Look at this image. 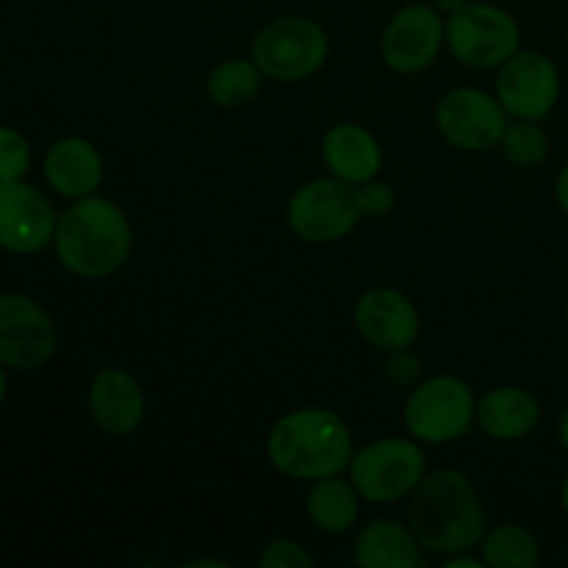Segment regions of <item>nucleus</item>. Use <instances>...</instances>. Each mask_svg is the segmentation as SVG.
Here are the masks:
<instances>
[{"label": "nucleus", "instance_id": "13", "mask_svg": "<svg viewBox=\"0 0 568 568\" xmlns=\"http://www.w3.org/2000/svg\"><path fill=\"white\" fill-rule=\"evenodd\" d=\"M353 322L358 336L377 353L414 347L422 333V314L416 303L392 286H375L361 294Z\"/></svg>", "mask_w": 568, "mask_h": 568}, {"label": "nucleus", "instance_id": "37", "mask_svg": "<svg viewBox=\"0 0 568 568\" xmlns=\"http://www.w3.org/2000/svg\"><path fill=\"white\" fill-rule=\"evenodd\" d=\"M566 364H568V349H566Z\"/></svg>", "mask_w": 568, "mask_h": 568}, {"label": "nucleus", "instance_id": "1", "mask_svg": "<svg viewBox=\"0 0 568 568\" xmlns=\"http://www.w3.org/2000/svg\"><path fill=\"white\" fill-rule=\"evenodd\" d=\"M408 525L427 555L447 558L480 549L488 530V510L475 480L447 466L427 471L408 497Z\"/></svg>", "mask_w": 568, "mask_h": 568}, {"label": "nucleus", "instance_id": "20", "mask_svg": "<svg viewBox=\"0 0 568 568\" xmlns=\"http://www.w3.org/2000/svg\"><path fill=\"white\" fill-rule=\"evenodd\" d=\"M361 494L353 480L344 475L322 477L308 486L305 494V516L322 536H344L358 525Z\"/></svg>", "mask_w": 568, "mask_h": 568}, {"label": "nucleus", "instance_id": "34", "mask_svg": "<svg viewBox=\"0 0 568 568\" xmlns=\"http://www.w3.org/2000/svg\"><path fill=\"white\" fill-rule=\"evenodd\" d=\"M6 397V372H3V364H0V403H3Z\"/></svg>", "mask_w": 568, "mask_h": 568}, {"label": "nucleus", "instance_id": "22", "mask_svg": "<svg viewBox=\"0 0 568 568\" xmlns=\"http://www.w3.org/2000/svg\"><path fill=\"white\" fill-rule=\"evenodd\" d=\"M264 89V72L253 59H225L205 78V94L216 109L236 111L255 103Z\"/></svg>", "mask_w": 568, "mask_h": 568}, {"label": "nucleus", "instance_id": "27", "mask_svg": "<svg viewBox=\"0 0 568 568\" xmlns=\"http://www.w3.org/2000/svg\"><path fill=\"white\" fill-rule=\"evenodd\" d=\"M386 381L392 383L394 388H410L422 381V358L410 347L394 349V353H386Z\"/></svg>", "mask_w": 568, "mask_h": 568}, {"label": "nucleus", "instance_id": "21", "mask_svg": "<svg viewBox=\"0 0 568 568\" xmlns=\"http://www.w3.org/2000/svg\"><path fill=\"white\" fill-rule=\"evenodd\" d=\"M477 552L483 555L488 568H536L544 560L538 536L519 521L488 527Z\"/></svg>", "mask_w": 568, "mask_h": 568}, {"label": "nucleus", "instance_id": "36", "mask_svg": "<svg viewBox=\"0 0 568 568\" xmlns=\"http://www.w3.org/2000/svg\"><path fill=\"white\" fill-rule=\"evenodd\" d=\"M566 44H568V22H566Z\"/></svg>", "mask_w": 568, "mask_h": 568}, {"label": "nucleus", "instance_id": "25", "mask_svg": "<svg viewBox=\"0 0 568 568\" xmlns=\"http://www.w3.org/2000/svg\"><path fill=\"white\" fill-rule=\"evenodd\" d=\"M258 566L264 568H314L316 558L308 547L294 538H275L258 555Z\"/></svg>", "mask_w": 568, "mask_h": 568}, {"label": "nucleus", "instance_id": "8", "mask_svg": "<svg viewBox=\"0 0 568 568\" xmlns=\"http://www.w3.org/2000/svg\"><path fill=\"white\" fill-rule=\"evenodd\" d=\"M286 222L308 244H333L347 239L364 222L358 189L325 175L303 183L286 205Z\"/></svg>", "mask_w": 568, "mask_h": 568}, {"label": "nucleus", "instance_id": "19", "mask_svg": "<svg viewBox=\"0 0 568 568\" xmlns=\"http://www.w3.org/2000/svg\"><path fill=\"white\" fill-rule=\"evenodd\" d=\"M353 564L358 568H425L427 552L410 525L397 519H372L355 532Z\"/></svg>", "mask_w": 568, "mask_h": 568}, {"label": "nucleus", "instance_id": "30", "mask_svg": "<svg viewBox=\"0 0 568 568\" xmlns=\"http://www.w3.org/2000/svg\"><path fill=\"white\" fill-rule=\"evenodd\" d=\"M555 433H558V444L560 449L568 455V403L564 405V410H560L558 416V427H555Z\"/></svg>", "mask_w": 568, "mask_h": 568}, {"label": "nucleus", "instance_id": "4", "mask_svg": "<svg viewBox=\"0 0 568 568\" xmlns=\"http://www.w3.org/2000/svg\"><path fill=\"white\" fill-rule=\"evenodd\" d=\"M477 414V394L464 377H422L403 405V425L408 436L425 447H444L469 436Z\"/></svg>", "mask_w": 568, "mask_h": 568}, {"label": "nucleus", "instance_id": "3", "mask_svg": "<svg viewBox=\"0 0 568 568\" xmlns=\"http://www.w3.org/2000/svg\"><path fill=\"white\" fill-rule=\"evenodd\" d=\"M55 258L83 281L116 275L131 261L133 225L125 211L103 194L72 200L59 214L53 236Z\"/></svg>", "mask_w": 568, "mask_h": 568}, {"label": "nucleus", "instance_id": "6", "mask_svg": "<svg viewBox=\"0 0 568 568\" xmlns=\"http://www.w3.org/2000/svg\"><path fill=\"white\" fill-rule=\"evenodd\" d=\"M331 37L316 20L303 14H283L266 22L250 44V59L264 78L277 83H300L327 64Z\"/></svg>", "mask_w": 568, "mask_h": 568}, {"label": "nucleus", "instance_id": "18", "mask_svg": "<svg viewBox=\"0 0 568 568\" xmlns=\"http://www.w3.org/2000/svg\"><path fill=\"white\" fill-rule=\"evenodd\" d=\"M544 408L536 394L525 386H494L477 397L475 425L491 442H525L541 425Z\"/></svg>", "mask_w": 568, "mask_h": 568}, {"label": "nucleus", "instance_id": "10", "mask_svg": "<svg viewBox=\"0 0 568 568\" xmlns=\"http://www.w3.org/2000/svg\"><path fill=\"white\" fill-rule=\"evenodd\" d=\"M447 48V17L433 3H408L388 20L381 37V55L397 75L430 70Z\"/></svg>", "mask_w": 568, "mask_h": 568}, {"label": "nucleus", "instance_id": "29", "mask_svg": "<svg viewBox=\"0 0 568 568\" xmlns=\"http://www.w3.org/2000/svg\"><path fill=\"white\" fill-rule=\"evenodd\" d=\"M555 203L568 216V161L564 164V170L558 172V178H555Z\"/></svg>", "mask_w": 568, "mask_h": 568}, {"label": "nucleus", "instance_id": "26", "mask_svg": "<svg viewBox=\"0 0 568 568\" xmlns=\"http://www.w3.org/2000/svg\"><path fill=\"white\" fill-rule=\"evenodd\" d=\"M355 189H358V205L364 220H383V216L392 214L394 205H397V192H394L392 183L383 181V178H372V181L361 183V186Z\"/></svg>", "mask_w": 568, "mask_h": 568}, {"label": "nucleus", "instance_id": "11", "mask_svg": "<svg viewBox=\"0 0 568 568\" xmlns=\"http://www.w3.org/2000/svg\"><path fill=\"white\" fill-rule=\"evenodd\" d=\"M59 347L55 322L28 294H0V364L17 372L42 369Z\"/></svg>", "mask_w": 568, "mask_h": 568}, {"label": "nucleus", "instance_id": "15", "mask_svg": "<svg viewBox=\"0 0 568 568\" xmlns=\"http://www.w3.org/2000/svg\"><path fill=\"white\" fill-rule=\"evenodd\" d=\"M87 403L94 425L105 436L114 438L133 436L148 416V397H144L142 383L120 366H105L92 377Z\"/></svg>", "mask_w": 568, "mask_h": 568}, {"label": "nucleus", "instance_id": "7", "mask_svg": "<svg viewBox=\"0 0 568 568\" xmlns=\"http://www.w3.org/2000/svg\"><path fill=\"white\" fill-rule=\"evenodd\" d=\"M521 48V26L497 3L469 0L447 14V50L469 70H497Z\"/></svg>", "mask_w": 568, "mask_h": 568}, {"label": "nucleus", "instance_id": "16", "mask_svg": "<svg viewBox=\"0 0 568 568\" xmlns=\"http://www.w3.org/2000/svg\"><path fill=\"white\" fill-rule=\"evenodd\" d=\"M320 150L327 175L353 183V186L381 178L383 161H386L381 139L361 122H336L327 128Z\"/></svg>", "mask_w": 568, "mask_h": 568}, {"label": "nucleus", "instance_id": "17", "mask_svg": "<svg viewBox=\"0 0 568 568\" xmlns=\"http://www.w3.org/2000/svg\"><path fill=\"white\" fill-rule=\"evenodd\" d=\"M42 172L48 186L64 200H81L98 194L105 178L103 153L83 136H64L44 153Z\"/></svg>", "mask_w": 568, "mask_h": 568}, {"label": "nucleus", "instance_id": "35", "mask_svg": "<svg viewBox=\"0 0 568 568\" xmlns=\"http://www.w3.org/2000/svg\"><path fill=\"white\" fill-rule=\"evenodd\" d=\"M564 316H566V325H568V292H566V300H564Z\"/></svg>", "mask_w": 568, "mask_h": 568}, {"label": "nucleus", "instance_id": "32", "mask_svg": "<svg viewBox=\"0 0 568 568\" xmlns=\"http://www.w3.org/2000/svg\"><path fill=\"white\" fill-rule=\"evenodd\" d=\"M560 508L568 516V471L564 475V480H560Z\"/></svg>", "mask_w": 568, "mask_h": 568}, {"label": "nucleus", "instance_id": "2", "mask_svg": "<svg viewBox=\"0 0 568 568\" xmlns=\"http://www.w3.org/2000/svg\"><path fill=\"white\" fill-rule=\"evenodd\" d=\"M353 453L355 438L347 419L322 405L288 410L266 433V458L288 480L314 483L347 475Z\"/></svg>", "mask_w": 568, "mask_h": 568}, {"label": "nucleus", "instance_id": "5", "mask_svg": "<svg viewBox=\"0 0 568 568\" xmlns=\"http://www.w3.org/2000/svg\"><path fill=\"white\" fill-rule=\"evenodd\" d=\"M427 475L425 444L414 436H383L355 449L347 477L361 499L372 505H394L408 499Z\"/></svg>", "mask_w": 568, "mask_h": 568}, {"label": "nucleus", "instance_id": "9", "mask_svg": "<svg viewBox=\"0 0 568 568\" xmlns=\"http://www.w3.org/2000/svg\"><path fill=\"white\" fill-rule=\"evenodd\" d=\"M436 131L460 153H488L499 148L510 116L497 94L477 87H455L438 98L433 111Z\"/></svg>", "mask_w": 568, "mask_h": 568}, {"label": "nucleus", "instance_id": "14", "mask_svg": "<svg viewBox=\"0 0 568 568\" xmlns=\"http://www.w3.org/2000/svg\"><path fill=\"white\" fill-rule=\"evenodd\" d=\"M55 214L53 203L26 181L0 183V247L9 253L31 255L53 244Z\"/></svg>", "mask_w": 568, "mask_h": 568}, {"label": "nucleus", "instance_id": "24", "mask_svg": "<svg viewBox=\"0 0 568 568\" xmlns=\"http://www.w3.org/2000/svg\"><path fill=\"white\" fill-rule=\"evenodd\" d=\"M31 170V144L17 128L0 125V183L22 181Z\"/></svg>", "mask_w": 568, "mask_h": 568}, {"label": "nucleus", "instance_id": "28", "mask_svg": "<svg viewBox=\"0 0 568 568\" xmlns=\"http://www.w3.org/2000/svg\"><path fill=\"white\" fill-rule=\"evenodd\" d=\"M442 564L447 568H486V560H483L480 552H455L442 558Z\"/></svg>", "mask_w": 568, "mask_h": 568}, {"label": "nucleus", "instance_id": "12", "mask_svg": "<svg viewBox=\"0 0 568 568\" xmlns=\"http://www.w3.org/2000/svg\"><path fill=\"white\" fill-rule=\"evenodd\" d=\"M494 94L510 120H547L560 100V70L541 50H516L497 67Z\"/></svg>", "mask_w": 568, "mask_h": 568}, {"label": "nucleus", "instance_id": "33", "mask_svg": "<svg viewBox=\"0 0 568 568\" xmlns=\"http://www.w3.org/2000/svg\"><path fill=\"white\" fill-rule=\"evenodd\" d=\"M197 566H214V568H225L227 564H225V560H203V558H200V560H192V564H186V568H197Z\"/></svg>", "mask_w": 568, "mask_h": 568}, {"label": "nucleus", "instance_id": "31", "mask_svg": "<svg viewBox=\"0 0 568 568\" xmlns=\"http://www.w3.org/2000/svg\"><path fill=\"white\" fill-rule=\"evenodd\" d=\"M433 6H436L438 11H442L444 17L447 14H453V11H458V9H464L466 3H469V0H430Z\"/></svg>", "mask_w": 568, "mask_h": 568}, {"label": "nucleus", "instance_id": "23", "mask_svg": "<svg viewBox=\"0 0 568 568\" xmlns=\"http://www.w3.org/2000/svg\"><path fill=\"white\" fill-rule=\"evenodd\" d=\"M497 150L516 170H536L549 159L552 142L541 120H510Z\"/></svg>", "mask_w": 568, "mask_h": 568}]
</instances>
